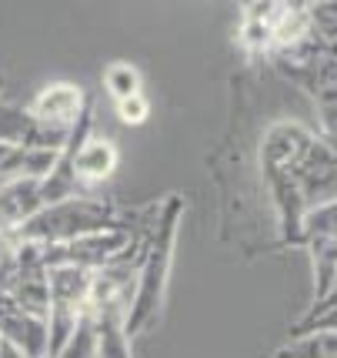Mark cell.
<instances>
[{"label":"cell","mask_w":337,"mask_h":358,"mask_svg":"<svg viewBox=\"0 0 337 358\" xmlns=\"http://www.w3.org/2000/svg\"><path fill=\"white\" fill-rule=\"evenodd\" d=\"M184 215V198L170 194L164 208L153 211L151 231L144 241V255L137 265V281H134V295L127 301L123 312V328L134 338L140 331L157 322L160 305H164V292L170 281V265H174V245H177V221Z\"/></svg>","instance_id":"obj_1"},{"label":"cell","mask_w":337,"mask_h":358,"mask_svg":"<svg viewBox=\"0 0 337 358\" xmlns=\"http://www.w3.org/2000/svg\"><path fill=\"white\" fill-rule=\"evenodd\" d=\"M117 208L97 194H74L63 201L44 204L37 215L24 221L20 228L3 234L10 245L14 241H33V245H57V241H70L77 234L104 228V224H117Z\"/></svg>","instance_id":"obj_2"},{"label":"cell","mask_w":337,"mask_h":358,"mask_svg":"<svg viewBox=\"0 0 337 358\" xmlns=\"http://www.w3.org/2000/svg\"><path fill=\"white\" fill-rule=\"evenodd\" d=\"M274 64L280 74H287L294 84H301L307 94L321 101V108L337 104V44L324 41L321 34H307L304 41L291 47H277Z\"/></svg>","instance_id":"obj_3"},{"label":"cell","mask_w":337,"mask_h":358,"mask_svg":"<svg viewBox=\"0 0 337 358\" xmlns=\"http://www.w3.org/2000/svg\"><path fill=\"white\" fill-rule=\"evenodd\" d=\"M70 127H57L47 124L40 117H33L27 104H17V101H3L0 97V141L7 144H24V148H50V151H61L67 144Z\"/></svg>","instance_id":"obj_4"},{"label":"cell","mask_w":337,"mask_h":358,"mask_svg":"<svg viewBox=\"0 0 337 358\" xmlns=\"http://www.w3.org/2000/svg\"><path fill=\"white\" fill-rule=\"evenodd\" d=\"M127 301H130V295L87 301L93 318V348H97V358H134L130 355V335L123 328Z\"/></svg>","instance_id":"obj_5"},{"label":"cell","mask_w":337,"mask_h":358,"mask_svg":"<svg viewBox=\"0 0 337 358\" xmlns=\"http://www.w3.org/2000/svg\"><path fill=\"white\" fill-rule=\"evenodd\" d=\"M0 335L27 358H47V322L24 312L3 288H0Z\"/></svg>","instance_id":"obj_6"},{"label":"cell","mask_w":337,"mask_h":358,"mask_svg":"<svg viewBox=\"0 0 337 358\" xmlns=\"http://www.w3.org/2000/svg\"><path fill=\"white\" fill-rule=\"evenodd\" d=\"M87 97H84V87L80 84H70V80H50L40 91L27 101V110L33 117H40L47 124L57 127H74L77 114L84 110Z\"/></svg>","instance_id":"obj_7"},{"label":"cell","mask_w":337,"mask_h":358,"mask_svg":"<svg viewBox=\"0 0 337 358\" xmlns=\"http://www.w3.org/2000/svg\"><path fill=\"white\" fill-rule=\"evenodd\" d=\"M44 178H3L0 181V234H10L44 208Z\"/></svg>","instance_id":"obj_8"},{"label":"cell","mask_w":337,"mask_h":358,"mask_svg":"<svg viewBox=\"0 0 337 358\" xmlns=\"http://www.w3.org/2000/svg\"><path fill=\"white\" fill-rule=\"evenodd\" d=\"M61 151L50 148H24L0 141V181L3 178H47L57 164Z\"/></svg>","instance_id":"obj_9"},{"label":"cell","mask_w":337,"mask_h":358,"mask_svg":"<svg viewBox=\"0 0 337 358\" xmlns=\"http://www.w3.org/2000/svg\"><path fill=\"white\" fill-rule=\"evenodd\" d=\"M274 358H337V328L294 335V342L284 345Z\"/></svg>","instance_id":"obj_10"},{"label":"cell","mask_w":337,"mask_h":358,"mask_svg":"<svg viewBox=\"0 0 337 358\" xmlns=\"http://www.w3.org/2000/svg\"><path fill=\"white\" fill-rule=\"evenodd\" d=\"M104 91H107L110 101H121V97H130V94L140 91V71L127 61H114L104 67Z\"/></svg>","instance_id":"obj_11"},{"label":"cell","mask_w":337,"mask_h":358,"mask_svg":"<svg viewBox=\"0 0 337 358\" xmlns=\"http://www.w3.org/2000/svg\"><path fill=\"white\" fill-rule=\"evenodd\" d=\"M54 358H97V348H93V318H91V305L84 308L80 322H77L74 335L67 338L61 352Z\"/></svg>","instance_id":"obj_12"},{"label":"cell","mask_w":337,"mask_h":358,"mask_svg":"<svg viewBox=\"0 0 337 358\" xmlns=\"http://www.w3.org/2000/svg\"><path fill=\"white\" fill-rule=\"evenodd\" d=\"M114 104H117V117L130 127L144 124V121L151 117V101H147V94L144 91L130 94V97H121V101H114Z\"/></svg>","instance_id":"obj_13"},{"label":"cell","mask_w":337,"mask_h":358,"mask_svg":"<svg viewBox=\"0 0 337 358\" xmlns=\"http://www.w3.org/2000/svg\"><path fill=\"white\" fill-rule=\"evenodd\" d=\"M0 94H3V74H0Z\"/></svg>","instance_id":"obj_14"},{"label":"cell","mask_w":337,"mask_h":358,"mask_svg":"<svg viewBox=\"0 0 337 358\" xmlns=\"http://www.w3.org/2000/svg\"><path fill=\"white\" fill-rule=\"evenodd\" d=\"M307 3H321V0H307Z\"/></svg>","instance_id":"obj_15"},{"label":"cell","mask_w":337,"mask_h":358,"mask_svg":"<svg viewBox=\"0 0 337 358\" xmlns=\"http://www.w3.org/2000/svg\"><path fill=\"white\" fill-rule=\"evenodd\" d=\"M0 345H3V335H0Z\"/></svg>","instance_id":"obj_16"}]
</instances>
